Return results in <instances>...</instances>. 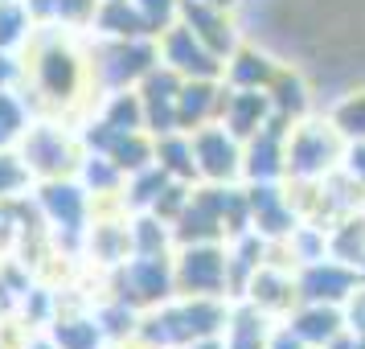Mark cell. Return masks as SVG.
<instances>
[{
	"mask_svg": "<svg viewBox=\"0 0 365 349\" xmlns=\"http://www.w3.org/2000/svg\"><path fill=\"white\" fill-rule=\"evenodd\" d=\"M53 206L66 210V218H74V198H70V189H53Z\"/></svg>",
	"mask_w": 365,
	"mask_h": 349,
	"instance_id": "cell-1",
	"label": "cell"
},
{
	"mask_svg": "<svg viewBox=\"0 0 365 349\" xmlns=\"http://www.w3.org/2000/svg\"><path fill=\"white\" fill-rule=\"evenodd\" d=\"M13 181V168H0V185H9Z\"/></svg>",
	"mask_w": 365,
	"mask_h": 349,
	"instance_id": "cell-2",
	"label": "cell"
}]
</instances>
